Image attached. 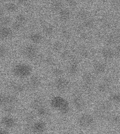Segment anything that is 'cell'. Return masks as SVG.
<instances>
[{
    "mask_svg": "<svg viewBox=\"0 0 120 134\" xmlns=\"http://www.w3.org/2000/svg\"><path fill=\"white\" fill-rule=\"evenodd\" d=\"M64 64L66 76L73 80L76 81L81 72L84 64L77 55L73 54L70 59Z\"/></svg>",
    "mask_w": 120,
    "mask_h": 134,
    "instance_id": "cell-5",
    "label": "cell"
},
{
    "mask_svg": "<svg viewBox=\"0 0 120 134\" xmlns=\"http://www.w3.org/2000/svg\"><path fill=\"white\" fill-rule=\"evenodd\" d=\"M72 124L77 132H92L98 123L96 118L88 110L75 114L72 119Z\"/></svg>",
    "mask_w": 120,
    "mask_h": 134,
    "instance_id": "cell-2",
    "label": "cell"
},
{
    "mask_svg": "<svg viewBox=\"0 0 120 134\" xmlns=\"http://www.w3.org/2000/svg\"><path fill=\"white\" fill-rule=\"evenodd\" d=\"M30 41L35 45L39 44L42 42L43 36L40 32H33L30 33L28 36Z\"/></svg>",
    "mask_w": 120,
    "mask_h": 134,
    "instance_id": "cell-19",
    "label": "cell"
},
{
    "mask_svg": "<svg viewBox=\"0 0 120 134\" xmlns=\"http://www.w3.org/2000/svg\"><path fill=\"white\" fill-rule=\"evenodd\" d=\"M119 37L116 33H111L106 35L104 37V41L106 45L108 46H111L116 45L118 41Z\"/></svg>",
    "mask_w": 120,
    "mask_h": 134,
    "instance_id": "cell-18",
    "label": "cell"
},
{
    "mask_svg": "<svg viewBox=\"0 0 120 134\" xmlns=\"http://www.w3.org/2000/svg\"><path fill=\"white\" fill-rule=\"evenodd\" d=\"M4 9L8 12H15L18 10V7L14 3H9L6 4Z\"/></svg>",
    "mask_w": 120,
    "mask_h": 134,
    "instance_id": "cell-30",
    "label": "cell"
},
{
    "mask_svg": "<svg viewBox=\"0 0 120 134\" xmlns=\"http://www.w3.org/2000/svg\"><path fill=\"white\" fill-rule=\"evenodd\" d=\"M8 50L5 46H0V58L5 57L8 54Z\"/></svg>",
    "mask_w": 120,
    "mask_h": 134,
    "instance_id": "cell-35",
    "label": "cell"
},
{
    "mask_svg": "<svg viewBox=\"0 0 120 134\" xmlns=\"http://www.w3.org/2000/svg\"><path fill=\"white\" fill-rule=\"evenodd\" d=\"M1 124L6 129H11L17 126V121L12 115H7L2 117L1 120Z\"/></svg>",
    "mask_w": 120,
    "mask_h": 134,
    "instance_id": "cell-15",
    "label": "cell"
},
{
    "mask_svg": "<svg viewBox=\"0 0 120 134\" xmlns=\"http://www.w3.org/2000/svg\"><path fill=\"white\" fill-rule=\"evenodd\" d=\"M9 132L5 129H0V134H9Z\"/></svg>",
    "mask_w": 120,
    "mask_h": 134,
    "instance_id": "cell-39",
    "label": "cell"
},
{
    "mask_svg": "<svg viewBox=\"0 0 120 134\" xmlns=\"http://www.w3.org/2000/svg\"><path fill=\"white\" fill-rule=\"evenodd\" d=\"M84 29L91 30L93 29L95 26V21L93 19L91 18H87L83 21L82 23Z\"/></svg>",
    "mask_w": 120,
    "mask_h": 134,
    "instance_id": "cell-26",
    "label": "cell"
},
{
    "mask_svg": "<svg viewBox=\"0 0 120 134\" xmlns=\"http://www.w3.org/2000/svg\"><path fill=\"white\" fill-rule=\"evenodd\" d=\"M120 87H116L109 92L106 97L115 106H120Z\"/></svg>",
    "mask_w": 120,
    "mask_h": 134,
    "instance_id": "cell-14",
    "label": "cell"
},
{
    "mask_svg": "<svg viewBox=\"0 0 120 134\" xmlns=\"http://www.w3.org/2000/svg\"><path fill=\"white\" fill-rule=\"evenodd\" d=\"M3 111L7 115H12L16 112L17 108L16 105L8 104L3 107Z\"/></svg>",
    "mask_w": 120,
    "mask_h": 134,
    "instance_id": "cell-27",
    "label": "cell"
},
{
    "mask_svg": "<svg viewBox=\"0 0 120 134\" xmlns=\"http://www.w3.org/2000/svg\"><path fill=\"white\" fill-rule=\"evenodd\" d=\"M47 103L53 114L63 117H71L74 113L67 96L57 93L47 95Z\"/></svg>",
    "mask_w": 120,
    "mask_h": 134,
    "instance_id": "cell-1",
    "label": "cell"
},
{
    "mask_svg": "<svg viewBox=\"0 0 120 134\" xmlns=\"http://www.w3.org/2000/svg\"><path fill=\"white\" fill-rule=\"evenodd\" d=\"M99 2H102V3H107L108 2V0H98Z\"/></svg>",
    "mask_w": 120,
    "mask_h": 134,
    "instance_id": "cell-40",
    "label": "cell"
},
{
    "mask_svg": "<svg viewBox=\"0 0 120 134\" xmlns=\"http://www.w3.org/2000/svg\"><path fill=\"white\" fill-rule=\"evenodd\" d=\"M64 4L61 0H54L51 4V9L54 12H60V11L63 9Z\"/></svg>",
    "mask_w": 120,
    "mask_h": 134,
    "instance_id": "cell-25",
    "label": "cell"
},
{
    "mask_svg": "<svg viewBox=\"0 0 120 134\" xmlns=\"http://www.w3.org/2000/svg\"><path fill=\"white\" fill-rule=\"evenodd\" d=\"M89 13L84 10H81L77 13L76 17L80 21H84L86 19L88 18Z\"/></svg>",
    "mask_w": 120,
    "mask_h": 134,
    "instance_id": "cell-28",
    "label": "cell"
},
{
    "mask_svg": "<svg viewBox=\"0 0 120 134\" xmlns=\"http://www.w3.org/2000/svg\"><path fill=\"white\" fill-rule=\"evenodd\" d=\"M48 78V87L50 92L68 96L74 85L75 81L67 76L57 78Z\"/></svg>",
    "mask_w": 120,
    "mask_h": 134,
    "instance_id": "cell-4",
    "label": "cell"
},
{
    "mask_svg": "<svg viewBox=\"0 0 120 134\" xmlns=\"http://www.w3.org/2000/svg\"><path fill=\"white\" fill-rule=\"evenodd\" d=\"M71 17V12L67 9H62L59 12V18L63 22H67Z\"/></svg>",
    "mask_w": 120,
    "mask_h": 134,
    "instance_id": "cell-24",
    "label": "cell"
},
{
    "mask_svg": "<svg viewBox=\"0 0 120 134\" xmlns=\"http://www.w3.org/2000/svg\"><path fill=\"white\" fill-rule=\"evenodd\" d=\"M75 114H78L88 110L89 102L86 96L79 88L76 81L71 91L67 96Z\"/></svg>",
    "mask_w": 120,
    "mask_h": 134,
    "instance_id": "cell-3",
    "label": "cell"
},
{
    "mask_svg": "<svg viewBox=\"0 0 120 134\" xmlns=\"http://www.w3.org/2000/svg\"><path fill=\"white\" fill-rule=\"evenodd\" d=\"M64 44L60 40H56L52 43L51 49L54 53H59L64 49Z\"/></svg>",
    "mask_w": 120,
    "mask_h": 134,
    "instance_id": "cell-23",
    "label": "cell"
},
{
    "mask_svg": "<svg viewBox=\"0 0 120 134\" xmlns=\"http://www.w3.org/2000/svg\"><path fill=\"white\" fill-rule=\"evenodd\" d=\"M5 15V9L2 7H0V18L3 17Z\"/></svg>",
    "mask_w": 120,
    "mask_h": 134,
    "instance_id": "cell-38",
    "label": "cell"
},
{
    "mask_svg": "<svg viewBox=\"0 0 120 134\" xmlns=\"http://www.w3.org/2000/svg\"><path fill=\"white\" fill-rule=\"evenodd\" d=\"M66 2L68 5L71 8H75L77 5L75 0H66Z\"/></svg>",
    "mask_w": 120,
    "mask_h": 134,
    "instance_id": "cell-36",
    "label": "cell"
},
{
    "mask_svg": "<svg viewBox=\"0 0 120 134\" xmlns=\"http://www.w3.org/2000/svg\"><path fill=\"white\" fill-rule=\"evenodd\" d=\"M11 23V19L8 16H5L0 18L1 26H8Z\"/></svg>",
    "mask_w": 120,
    "mask_h": 134,
    "instance_id": "cell-31",
    "label": "cell"
},
{
    "mask_svg": "<svg viewBox=\"0 0 120 134\" xmlns=\"http://www.w3.org/2000/svg\"><path fill=\"white\" fill-rule=\"evenodd\" d=\"M50 121L42 119H37L30 125V133L42 134L48 133L51 129Z\"/></svg>",
    "mask_w": 120,
    "mask_h": 134,
    "instance_id": "cell-8",
    "label": "cell"
},
{
    "mask_svg": "<svg viewBox=\"0 0 120 134\" xmlns=\"http://www.w3.org/2000/svg\"><path fill=\"white\" fill-rule=\"evenodd\" d=\"M34 67L26 63H18L12 68V74L20 79H27L34 72Z\"/></svg>",
    "mask_w": 120,
    "mask_h": 134,
    "instance_id": "cell-7",
    "label": "cell"
},
{
    "mask_svg": "<svg viewBox=\"0 0 120 134\" xmlns=\"http://www.w3.org/2000/svg\"><path fill=\"white\" fill-rule=\"evenodd\" d=\"M19 102V99L15 94L0 93V107L8 104L16 105Z\"/></svg>",
    "mask_w": 120,
    "mask_h": 134,
    "instance_id": "cell-13",
    "label": "cell"
},
{
    "mask_svg": "<svg viewBox=\"0 0 120 134\" xmlns=\"http://www.w3.org/2000/svg\"><path fill=\"white\" fill-rule=\"evenodd\" d=\"M60 34L62 37L66 41H70L72 38V33L70 30L65 26L61 27Z\"/></svg>",
    "mask_w": 120,
    "mask_h": 134,
    "instance_id": "cell-22",
    "label": "cell"
},
{
    "mask_svg": "<svg viewBox=\"0 0 120 134\" xmlns=\"http://www.w3.org/2000/svg\"><path fill=\"white\" fill-rule=\"evenodd\" d=\"M100 53L102 56L101 59L110 64L115 62L116 59H117L116 56L114 49L112 48L111 46H107L102 48L101 50Z\"/></svg>",
    "mask_w": 120,
    "mask_h": 134,
    "instance_id": "cell-11",
    "label": "cell"
},
{
    "mask_svg": "<svg viewBox=\"0 0 120 134\" xmlns=\"http://www.w3.org/2000/svg\"><path fill=\"white\" fill-rule=\"evenodd\" d=\"M78 1H80V2H82V1H84L85 0H77Z\"/></svg>",
    "mask_w": 120,
    "mask_h": 134,
    "instance_id": "cell-41",
    "label": "cell"
},
{
    "mask_svg": "<svg viewBox=\"0 0 120 134\" xmlns=\"http://www.w3.org/2000/svg\"><path fill=\"white\" fill-rule=\"evenodd\" d=\"M84 30H85V29L82 24V23H81V24L80 23H76L74 25V31L78 34Z\"/></svg>",
    "mask_w": 120,
    "mask_h": 134,
    "instance_id": "cell-34",
    "label": "cell"
},
{
    "mask_svg": "<svg viewBox=\"0 0 120 134\" xmlns=\"http://www.w3.org/2000/svg\"><path fill=\"white\" fill-rule=\"evenodd\" d=\"M73 54L74 53H72L71 49L64 48L59 53V58L58 60L60 62V63L64 64L70 59V58H71V57Z\"/></svg>",
    "mask_w": 120,
    "mask_h": 134,
    "instance_id": "cell-16",
    "label": "cell"
},
{
    "mask_svg": "<svg viewBox=\"0 0 120 134\" xmlns=\"http://www.w3.org/2000/svg\"><path fill=\"white\" fill-rule=\"evenodd\" d=\"M14 33L12 29L8 26H0V39L7 40L13 36Z\"/></svg>",
    "mask_w": 120,
    "mask_h": 134,
    "instance_id": "cell-17",
    "label": "cell"
},
{
    "mask_svg": "<svg viewBox=\"0 0 120 134\" xmlns=\"http://www.w3.org/2000/svg\"><path fill=\"white\" fill-rule=\"evenodd\" d=\"M8 88L16 94H22L28 92L26 83L15 81H9L8 84Z\"/></svg>",
    "mask_w": 120,
    "mask_h": 134,
    "instance_id": "cell-12",
    "label": "cell"
},
{
    "mask_svg": "<svg viewBox=\"0 0 120 134\" xmlns=\"http://www.w3.org/2000/svg\"><path fill=\"white\" fill-rule=\"evenodd\" d=\"M15 21L24 25L27 22V18L24 15L22 14H20L16 16V18H15Z\"/></svg>",
    "mask_w": 120,
    "mask_h": 134,
    "instance_id": "cell-32",
    "label": "cell"
},
{
    "mask_svg": "<svg viewBox=\"0 0 120 134\" xmlns=\"http://www.w3.org/2000/svg\"><path fill=\"white\" fill-rule=\"evenodd\" d=\"M17 3L18 5L20 6H26L28 4V0H18Z\"/></svg>",
    "mask_w": 120,
    "mask_h": 134,
    "instance_id": "cell-37",
    "label": "cell"
},
{
    "mask_svg": "<svg viewBox=\"0 0 120 134\" xmlns=\"http://www.w3.org/2000/svg\"><path fill=\"white\" fill-rule=\"evenodd\" d=\"M21 53L24 57L29 61L36 62L39 56L38 48L34 44H28L22 48Z\"/></svg>",
    "mask_w": 120,
    "mask_h": 134,
    "instance_id": "cell-9",
    "label": "cell"
},
{
    "mask_svg": "<svg viewBox=\"0 0 120 134\" xmlns=\"http://www.w3.org/2000/svg\"><path fill=\"white\" fill-rule=\"evenodd\" d=\"M38 119L36 113L30 110L26 112L24 115V121L25 125H31L33 122L36 121Z\"/></svg>",
    "mask_w": 120,
    "mask_h": 134,
    "instance_id": "cell-20",
    "label": "cell"
},
{
    "mask_svg": "<svg viewBox=\"0 0 120 134\" xmlns=\"http://www.w3.org/2000/svg\"><path fill=\"white\" fill-rule=\"evenodd\" d=\"M12 30L15 31H20L23 29L24 25L22 24L17 21H15L12 25Z\"/></svg>",
    "mask_w": 120,
    "mask_h": 134,
    "instance_id": "cell-33",
    "label": "cell"
},
{
    "mask_svg": "<svg viewBox=\"0 0 120 134\" xmlns=\"http://www.w3.org/2000/svg\"><path fill=\"white\" fill-rule=\"evenodd\" d=\"M90 69L97 77L110 72L111 64L102 59L94 58L88 64Z\"/></svg>",
    "mask_w": 120,
    "mask_h": 134,
    "instance_id": "cell-6",
    "label": "cell"
},
{
    "mask_svg": "<svg viewBox=\"0 0 120 134\" xmlns=\"http://www.w3.org/2000/svg\"><path fill=\"white\" fill-rule=\"evenodd\" d=\"M79 39L83 42L89 41L91 39V36L89 33L84 30L78 34Z\"/></svg>",
    "mask_w": 120,
    "mask_h": 134,
    "instance_id": "cell-29",
    "label": "cell"
},
{
    "mask_svg": "<svg viewBox=\"0 0 120 134\" xmlns=\"http://www.w3.org/2000/svg\"><path fill=\"white\" fill-rule=\"evenodd\" d=\"M42 30L46 36L51 37L54 35L55 33V27L51 24L44 23L42 25Z\"/></svg>",
    "mask_w": 120,
    "mask_h": 134,
    "instance_id": "cell-21",
    "label": "cell"
},
{
    "mask_svg": "<svg viewBox=\"0 0 120 134\" xmlns=\"http://www.w3.org/2000/svg\"><path fill=\"white\" fill-rule=\"evenodd\" d=\"M8 1H14V0H8Z\"/></svg>",
    "mask_w": 120,
    "mask_h": 134,
    "instance_id": "cell-42",
    "label": "cell"
},
{
    "mask_svg": "<svg viewBox=\"0 0 120 134\" xmlns=\"http://www.w3.org/2000/svg\"><path fill=\"white\" fill-rule=\"evenodd\" d=\"M45 73L47 77L51 79L66 76L64 64L62 63H59L53 67L48 68L45 71Z\"/></svg>",
    "mask_w": 120,
    "mask_h": 134,
    "instance_id": "cell-10",
    "label": "cell"
}]
</instances>
